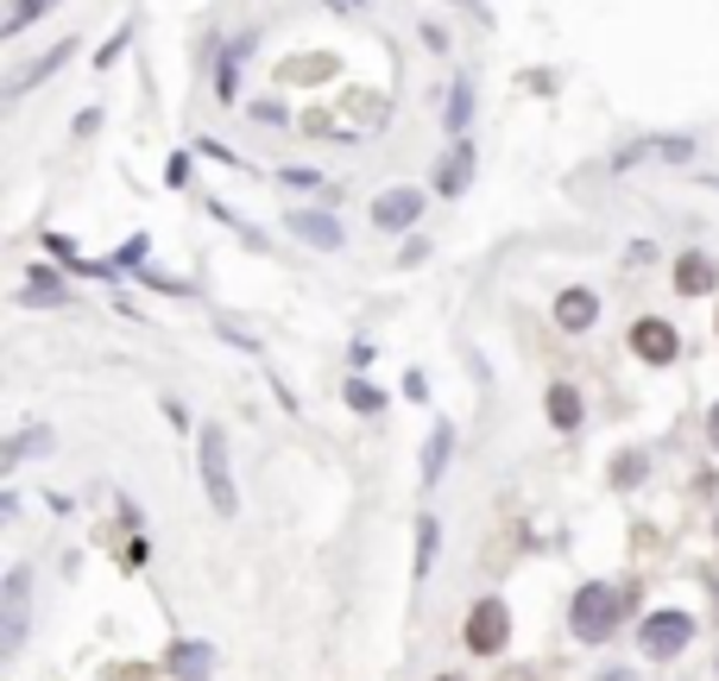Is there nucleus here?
I'll return each mask as SVG.
<instances>
[{"label":"nucleus","instance_id":"nucleus-1","mask_svg":"<svg viewBox=\"0 0 719 681\" xmlns=\"http://www.w3.org/2000/svg\"><path fill=\"white\" fill-rule=\"evenodd\" d=\"M196 473H202V492H209L214 518H240V487H233L228 429H221V423H202V429H196Z\"/></svg>","mask_w":719,"mask_h":681},{"label":"nucleus","instance_id":"nucleus-2","mask_svg":"<svg viewBox=\"0 0 719 681\" xmlns=\"http://www.w3.org/2000/svg\"><path fill=\"white\" fill-rule=\"evenodd\" d=\"M568 624H575L581 643H606L619 631V593L606 581H587L581 593H575V605H568Z\"/></svg>","mask_w":719,"mask_h":681},{"label":"nucleus","instance_id":"nucleus-3","mask_svg":"<svg viewBox=\"0 0 719 681\" xmlns=\"http://www.w3.org/2000/svg\"><path fill=\"white\" fill-rule=\"evenodd\" d=\"M26 619H32V568L7 574V605H0V657H20Z\"/></svg>","mask_w":719,"mask_h":681},{"label":"nucleus","instance_id":"nucleus-4","mask_svg":"<svg viewBox=\"0 0 719 681\" xmlns=\"http://www.w3.org/2000/svg\"><path fill=\"white\" fill-rule=\"evenodd\" d=\"M638 643H643V657L650 662H669V657H681V650L695 643V619H688V612H650L643 631H638Z\"/></svg>","mask_w":719,"mask_h":681},{"label":"nucleus","instance_id":"nucleus-5","mask_svg":"<svg viewBox=\"0 0 719 681\" xmlns=\"http://www.w3.org/2000/svg\"><path fill=\"white\" fill-rule=\"evenodd\" d=\"M506 638H511V605L506 600H480L467 612V650H473V657H499Z\"/></svg>","mask_w":719,"mask_h":681},{"label":"nucleus","instance_id":"nucleus-6","mask_svg":"<svg viewBox=\"0 0 719 681\" xmlns=\"http://www.w3.org/2000/svg\"><path fill=\"white\" fill-rule=\"evenodd\" d=\"M631 164H695V139L688 133H657V139H638L612 158V171H631Z\"/></svg>","mask_w":719,"mask_h":681},{"label":"nucleus","instance_id":"nucleus-7","mask_svg":"<svg viewBox=\"0 0 719 681\" xmlns=\"http://www.w3.org/2000/svg\"><path fill=\"white\" fill-rule=\"evenodd\" d=\"M423 221V190H410V183H391V190L372 196V228H386V234H405Z\"/></svg>","mask_w":719,"mask_h":681},{"label":"nucleus","instance_id":"nucleus-8","mask_svg":"<svg viewBox=\"0 0 719 681\" xmlns=\"http://www.w3.org/2000/svg\"><path fill=\"white\" fill-rule=\"evenodd\" d=\"M631 353H638L643 367H669V360L681 353L676 322H662V316H643V322H631Z\"/></svg>","mask_w":719,"mask_h":681},{"label":"nucleus","instance_id":"nucleus-9","mask_svg":"<svg viewBox=\"0 0 719 681\" xmlns=\"http://www.w3.org/2000/svg\"><path fill=\"white\" fill-rule=\"evenodd\" d=\"M284 228H291L303 247H316V253H341V247H348V228H341L334 214H322V209H291L284 214Z\"/></svg>","mask_w":719,"mask_h":681},{"label":"nucleus","instance_id":"nucleus-10","mask_svg":"<svg viewBox=\"0 0 719 681\" xmlns=\"http://www.w3.org/2000/svg\"><path fill=\"white\" fill-rule=\"evenodd\" d=\"M556 322H562L568 334H587L600 322V297L587 291V284H568V291L556 297Z\"/></svg>","mask_w":719,"mask_h":681},{"label":"nucleus","instance_id":"nucleus-11","mask_svg":"<svg viewBox=\"0 0 719 681\" xmlns=\"http://www.w3.org/2000/svg\"><path fill=\"white\" fill-rule=\"evenodd\" d=\"M467 183H473V146H467V139H455V146L442 152V164H436V190L461 196Z\"/></svg>","mask_w":719,"mask_h":681},{"label":"nucleus","instance_id":"nucleus-12","mask_svg":"<svg viewBox=\"0 0 719 681\" xmlns=\"http://www.w3.org/2000/svg\"><path fill=\"white\" fill-rule=\"evenodd\" d=\"M713 284H719V266L707 253H681L676 259V291L681 297H707Z\"/></svg>","mask_w":719,"mask_h":681},{"label":"nucleus","instance_id":"nucleus-13","mask_svg":"<svg viewBox=\"0 0 719 681\" xmlns=\"http://www.w3.org/2000/svg\"><path fill=\"white\" fill-rule=\"evenodd\" d=\"M177 681H202L214 669V650L209 643H196V638H183V643H171V662H164Z\"/></svg>","mask_w":719,"mask_h":681},{"label":"nucleus","instance_id":"nucleus-14","mask_svg":"<svg viewBox=\"0 0 719 681\" xmlns=\"http://www.w3.org/2000/svg\"><path fill=\"white\" fill-rule=\"evenodd\" d=\"M448 454H455V423H436L429 429V448H423V487H442Z\"/></svg>","mask_w":719,"mask_h":681},{"label":"nucleus","instance_id":"nucleus-15","mask_svg":"<svg viewBox=\"0 0 719 681\" xmlns=\"http://www.w3.org/2000/svg\"><path fill=\"white\" fill-rule=\"evenodd\" d=\"M543 404H549V423L562 429V435H568V429H581V391L568 385V379H562V385H549Z\"/></svg>","mask_w":719,"mask_h":681},{"label":"nucleus","instance_id":"nucleus-16","mask_svg":"<svg viewBox=\"0 0 719 681\" xmlns=\"http://www.w3.org/2000/svg\"><path fill=\"white\" fill-rule=\"evenodd\" d=\"M467 120H473V82L467 77H455V89H448V139H461L467 133Z\"/></svg>","mask_w":719,"mask_h":681},{"label":"nucleus","instance_id":"nucleus-17","mask_svg":"<svg viewBox=\"0 0 719 681\" xmlns=\"http://www.w3.org/2000/svg\"><path fill=\"white\" fill-rule=\"evenodd\" d=\"M247 44H253V39L228 44V58L214 63V96H221V101H233V96H240V58H247Z\"/></svg>","mask_w":719,"mask_h":681},{"label":"nucleus","instance_id":"nucleus-18","mask_svg":"<svg viewBox=\"0 0 719 681\" xmlns=\"http://www.w3.org/2000/svg\"><path fill=\"white\" fill-rule=\"evenodd\" d=\"M436 543H442V524H436V518H417V581H429V568H436Z\"/></svg>","mask_w":719,"mask_h":681},{"label":"nucleus","instance_id":"nucleus-19","mask_svg":"<svg viewBox=\"0 0 719 681\" xmlns=\"http://www.w3.org/2000/svg\"><path fill=\"white\" fill-rule=\"evenodd\" d=\"M329 70H334L329 58H291L284 70H278V82H322Z\"/></svg>","mask_w":719,"mask_h":681},{"label":"nucleus","instance_id":"nucleus-20","mask_svg":"<svg viewBox=\"0 0 719 681\" xmlns=\"http://www.w3.org/2000/svg\"><path fill=\"white\" fill-rule=\"evenodd\" d=\"M70 51H77V44H70V39H63V44H51V51H44V58L32 63V70H26L20 82H13V96H20V89H32V82H39V77H51V70H58V63L70 58Z\"/></svg>","mask_w":719,"mask_h":681},{"label":"nucleus","instance_id":"nucleus-21","mask_svg":"<svg viewBox=\"0 0 719 681\" xmlns=\"http://www.w3.org/2000/svg\"><path fill=\"white\" fill-rule=\"evenodd\" d=\"M348 404H353V410H367V417H379V410H386V391L367 385V379H348Z\"/></svg>","mask_w":719,"mask_h":681},{"label":"nucleus","instance_id":"nucleus-22","mask_svg":"<svg viewBox=\"0 0 719 681\" xmlns=\"http://www.w3.org/2000/svg\"><path fill=\"white\" fill-rule=\"evenodd\" d=\"M643 468H650V461H643L638 448H631V454H619V468H612V487H619V492H631V487L643 480Z\"/></svg>","mask_w":719,"mask_h":681},{"label":"nucleus","instance_id":"nucleus-23","mask_svg":"<svg viewBox=\"0 0 719 681\" xmlns=\"http://www.w3.org/2000/svg\"><path fill=\"white\" fill-rule=\"evenodd\" d=\"M20 303H63V284H58L51 272H39V278L20 291Z\"/></svg>","mask_w":719,"mask_h":681},{"label":"nucleus","instance_id":"nucleus-24","mask_svg":"<svg viewBox=\"0 0 719 681\" xmlns=\"http://www.w3.org/2000/svg\"><path fill=\"white\" fill-rule=\"evenodd\" d=\"M284 183H291V190H316V183H322V171H310V164H284Z\"/></svg>","mask_w":719,"mask_h":681},{"label":"nucleus","instance_id":"nucleus-25","mask_svg":"<svg viewBox=\"0 0 719 681\" xmlns=\"http://www.w3.org/2000/svg\"><path fill=\"white\" fill-rule=\"evenodd\" d=\"M253 120H266V127H284V108H278V101H253Z\"/></svg>","mask_w":719,"mask_h":681},{"label":"nucleus","instance_id":"nucleus-26","mask_svg":"<svg viewBox=\"0 0 719 681\" xmlns=\"http://www.w3.org/2000/svg\"><path fill=\"white\" fill-rule=\"evenodd\" d=\"M707 435H713V448H719V398H713V410H707Z\"/></svg>","mask_w":719,"mask_h":681},{"label":"nucleus","instance_id":"nucleus-27","mask_svg":"<svg viewBox=\"0 0 719 681\" xmlns=\"http://www.w3.org/2000/svg\"><path fill=\"white\" fill-rule=\"evenodd\" d=\"M600 681H638L631 669H600Z\"/></svg>","mask_w":719,"mask_h":681},{"label":"nucleus","instance_id":"nucleus-28","mask_svg":"<svg viewBox=\"0 0 719 681\" xmlns=\"http://www.w3.org/2000/svg\"><path fill=\"white\" fill-rule=\"evenodd\" d=\"M329 7H341V13H360V7H367V0H329Z\"/></svg>","mask_w":719,"mask_h":681},{"label":"nucleus","instance_id":"nucleus-29","mask_svg":"<svg viewBox=\"0 0 719 681\" xmlns=\"http://www.w3.org/2000/svg\"><path fill=\"white\" fill-rule=\"evenodd\" d=\"M700 177V183H707V190H719V171H695Z\"/></svg>","mask_w":719,"mask_h":681},{"label":"nucleus","instance_id":"nucleus-30","mask_svg":"<svg viewBox=\"0 0 719 681\" xmlns=\"http://www.w3.org/2000/svg\"><path fill=\"white\" fill-rule=\"evenodd\" d=\"M707 587H713V600H719V574H713V581H707Z\"/></svg>","mask_w":719,"mask_h":681}]
</instances>
